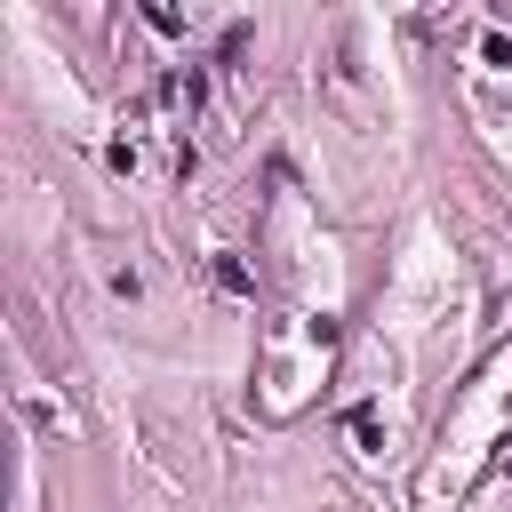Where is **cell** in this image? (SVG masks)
I'll return each mask as SVG.
<instances>
[{"label": "cell", "mask_w": 512, "mask_h": 512, "mask_svg": "<svg viewBox=\"0 0 512 512\" xmlns=\"http://www.w3.org/2000/svg\"><path fill=\"white\" fill-rule=\"evenodd\" d=\"M208 280H216L224 296H256V272H248L240 256H216V264H208Z\"/></svg>", "instance_id": "1"}]
</instances>
